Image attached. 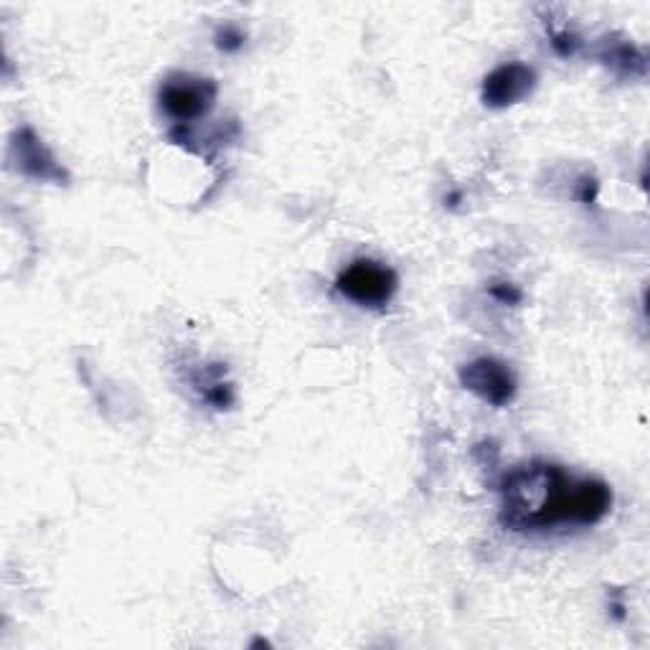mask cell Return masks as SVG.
<instances>
[{
	"mask_svg": "<svg viewBox=\"0 0 650 650\" xmlns=\"http://www.w3.org/2000/svg\"><path fill=\"white\" fill-rule=\"evenodd\" d=\"M460 384L470 394H475L480 402L491 404L496 409L508 407L518 394L516 374L506 361L496 359V356H480V359L460 366Z\"/></svg>",
	"mask_w": 650,
	"mask_h": 650,
	"instance_id": "4",
	"label": "cell"
},
{
	"mask_svg": "<svg viewBox=\"0 0 650 650\" xmlns=\"http://www.w3.org/2000/svg\"><path fill=\"white\" fill-rule=\"evenodd\" d=\"M11 160L18 173H23L26 178L44 183H67L69 173L67 168L61 166L59 160L54 158L44 140L36 135L34 127H18L16 133L11 135Z\"/></svg>",
	"mask_w": 650,
	"mask_h": 650,
	"instance_id": "5",
	"label": "cell"
},
{
	"mask_svg": "<svg viewBox=\"0 0 650 650\" xmlns=\"http://www.w3.org/2000/svg\"><path fill=\"white\" fill-rule=\"evenodd\" d=\"M247 44V34L237 23H221L214 34V46L221 51V54H239Z\"/></svg>",
	"mask_w": 650,
	"mask_h": 650,
	"instance_id": "9",
	"label": "cell"
},
{
	"mask_svg": "<svg viewBox=\"0 0 650 650\" xmlns=\"http://www.w3.org/2000/svg\"><path fill=\"white\" fill-rule=\"evenodd\" d=\"M193 386L214 409H229L234 404V389L229 381H224V366H204L193 376Z\"/></svg>",
	"mask_w": 650,
	"mask_h": 650,
	"instance_id": "8",
	"label": "cell"
},
{
	"mask_svg": "<svg viewBox=\"0 0 650 650\" xmlns=\"http://www.w3.org/2000/svg\"><path fill=\"white\" fill-rule=\"evenodd\" d=\"M536 84H539V77H536L534 67L521 64V61H508L483 79L480 100L491 110H506V107L529 100Z\"/></svg>",
	"mask_w": 650,
	"mask_h": 650,
	"instance_id": "6",
	"label": "cell"
},
{
	"mask_svg": "<svg viewBox=\"0 0 650 650\" xmlns=\"http://www.w3.org/2000/svg\"><path fill=\"white\" fill-rule=\"evenodd\" d=\"M549 44L557 56L572 59L579 51V46H582V41H579V36L574 34V31H569V28H559V31H551L549 34Z\"/></svg>",
	"mask_w": 650,
	"mask_h": 650,
	"instance_id": "10",
	"label": "cell"
},
{
	"mask_svg": "<svg viewBox=\"0 0 650 650\" xmlns=\"http://www.w3.org/2000/svg\"><path fill=\"white\" fill-rule=\"evenodd\" d=\"M488 295L501 305H511V308L524 300V292L518 290V285H513V282H491Z\"/></svg>",
	"mask_w": 650,
	"mask_h": 650,
	"instance_id": "11",
	"label": "cell"
},
{
	"mask_svg": "<svg viewBox=\"0 0 650 650\" xmlns=\"http://www.w3.org/2000/svg\"><path fill=\"white\" fill-rule=\"evenodd\" d=\"M600 61L620 77H645L648 72V59L630 41H607L600 51Z\"/></svg>",
	"mask_w": 650,
	"mask_h": 650,
	"instance_id": "7",
	"label": "cell"
},
{
	"mask_svg": "<svg viewBox=\"0 0 650 650\" xmlns=\"http://www.w3.org/2000/svg\"><path fill=\"white\" fill-rule=\"evenodd\" d=\"M501 524L511 531L595 526L610 513L612 491L600 478H574L554 463L511 470L501 483Z\"/></svg>",
	"mask_w": 650,
	"mask_h": 650,
	"instance_id": "1",
	"label": "cell"
},
{
	"mask_svg": "<svg viewBox=\"0 0 650 650\" xmlns=\"http://www.w3.org/2000/svg\"><path fill=\"white\" fill-rule=\"evenodd\" d=\"M336 290L351 303L369 310H381L392 303L399 290V275L384 262L361 257L343 267L336 277Z\"/></svg>",
	"mask_w": 650,
	"mask_h": 650,
	"instance_id": "2",
	"label": "cell"
},
{
	"mask_svg": "<svg viewBox=\"0 0 650 650\" xmlns=\"http://www.w3.org/2000/svg\"><path fill=\"white\" fill-rule=\"evenodd\" d=\"M610 612H612V617H615L617 623H623L625 617H628V607H625L623 600H617V597L610 602Z\"/></svg>",
	"mask_w": 650,
	"mask_h": 650,
	"instance_id": "13",
	"label": "cell"
},
{
	"mask_svg": "<svg viewBox=\"0 0 650 650\" xmlns=\"http://www.w3.org/2000/svg\"><path fill=\"white\" fill-rule=\"evenodd\" d=\"M262 645H265V648H270V643H267V640H262V638H257L252 643V648H262Z\"/></svg>",
	"mask_w": 650,
	"mask_h": 650,
	"instance_id": "15",
	"label": "cell"
},
{
	"mask_svg": "<svg viewBox=\"0 0 650 650\" xmlns=\"http://www.w3.org/2000/svg\"><path fill=\"white\" fill-rule=\"evenodd\" d=\"M219 97V84L211 77L176 72L166 77L158 89L160 110L166 112L176 125H191L209 115Z\"/></svg>",
	"mask_w": 650,
	"mask_h": 650,
	"instance_id": "3",
	"label": "cell"
},
{
	"mask_svg": "<svg viewBox=\"0 0 650 650\" xmlns=\"http://www.w3.org/2000/svg\"><path fill=\"white\" fill-rule=\"evenodd\" d=\"M597 191H600V183H597V178L592 176H582L579 178V186H577V199L582 201V204H595L597 201Z\"/></svg>",
	"mask_w": 650,
	"mask_h": 650,
	"instance_id": "12",
	"label": "cell"
},
{
	"mask_svg": "<svg viewBox=\"0 0 650 650\" xmlns=\"http://www.w3.org/2000/svg\"><path fill=\"white\" fill-rule=\"evenodd\" d=\"M460 201H463V193H460V191H452L450 196H445V204L450 206V209H452V206H458Z\"/></svg>",
	"mask_w": 650,
	"mask_h": 650,
	"instance_id": "14",
	"label": "cell"
}]
</instances>
